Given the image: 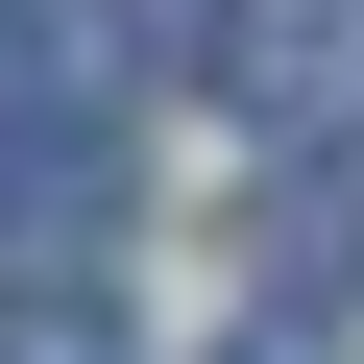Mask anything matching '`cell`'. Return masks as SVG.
Instances as JSON below:
<instances>
[{"label":"cell","mask_w":364,"mask_h":364,"mask_svg":"<svg viewBox=\"0 0 364 364\" xmlns=\"http://www.w3.org/2000/svg\"><path fill=\"white\" fill-rule=\"evenodd\" d=\"M340 49H364V0H219V73H243L267 122H316V97H340Z\"/></svg>","instance_id":"obj_1"},{"label":"cell","mask_w":364,"mask_h":364,"mask_svg":"<svg viewBox=\"0 0 364 364\" xmlns=\"http://www.w3.org/2000/svg\"><path fill=\"white\" fill-rule=\"evenodd\" d=\"M0 364H122V316L97 291H0Z\"/></svg>","instance_id":"obj_2"},{"label":"cell","mask_w":364,"mask_h":364,"mask_svg":"<svg viewBox=\"0 0 364 364\" xmlns=\"http://www.w3.org/2000/svg\"><path fill=\"white\" fill-rule=\"evenodd\" d=\"M219 364H316V340H219Z\"/></svg>","instance_id":"obj_3"}]
</instances>
